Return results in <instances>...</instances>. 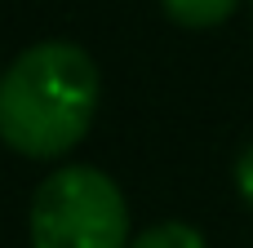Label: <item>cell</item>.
Instances as JSON below:
<instances>
[{
	"instance_id": "277c9868",
	"label": "cell",
	"mask_w": 253,
	"mask_h": 248,
	"mask_svg": "<svg viewBox=\"0 0 253 248\" xmlns=\"http://www.w3.org/2000/svg\"><path fill=\"white\" fill-rule=\"evenodd\" d=\"M129 248H209V244H205V235H200L196 226H187V222H160V226L142 231Z\"/></svg>"
},
{
	"instance_id": "5b68a950",
	"label": "cell",
	"mask_w": 253,
	"mask_h": 248,
	"mask_svg": "<svg viewBox=\"0 0 253 248\" xmlns=\"http://www.w3.org/2000/svg\"><path fill=\"white\" fill-rule=\"evenodd\" d=\"M236 186H240L245 204L253 209V146H245V151H240V160H236Z\"/></svg>"
},
{
	"instance_id": "7a4b0ae2",
	"label": "cell",
	"mask_w": 253,
	"mask_h": 248,
	"mask_svg": "<svg viewBox=\"0 0 253 248\" xmlns=\"http://www.w3.org/2000/svg\"><path fill=\"white\" fill-rule=\"evenodd\" d=\"M31 248H129V204L93 164L49 173L31 195Z\"/></svg>"
},
{
	"instance_id": "6da1fadb",
	"label": "cell",
	"mask_w": 253,
	"mask_h": 248,
	"mask_svg": "<svg viewBox=\"0 0 253 248\" xmlns=\"http://www.w3.org/2000/svg\"><path fill=\"white\" fill-rule=\"evenodd\" d=\"M98 67L80 44L44 40L0 71V142L27 160H58L89 133Z\"/></svg>"
},
{
	"instance_id": "3957f363",
	"label": "cell",
	"mask_w": 253,
	"mask_h": 248,
	"mask_svg": "<svg viewBox=\"0 0 253 248\" xmlns=\"http://www.w3.org/2000/svg\"><path fill=\"white\" fill-rule=\"evenodd\" d=\"M178 27H218L236 13L240 0H160Z\"/></svg>"
}]
</instances>
